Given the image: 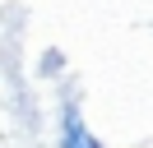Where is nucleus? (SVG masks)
<instances>
[{"mask_svg": "<svg viewBox=\"0 0 153 148\" xmlns=\"http://www.w3.org/2000/svg\"><path fill=\"white\" fill-rule=\"evenodd\" d=\"M60 148H102L93 134H88V125L79 120L74 107H65V120H60Z\"/></svg>", "mask_w": 153, "mask_h": 148, "instance_id": "f257e3e1", "label": "nucleus"}]
</instances>
